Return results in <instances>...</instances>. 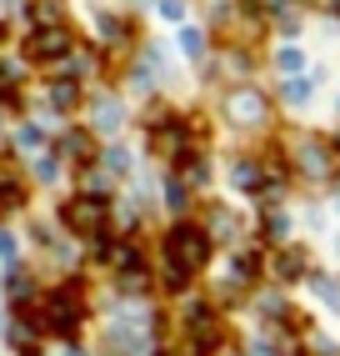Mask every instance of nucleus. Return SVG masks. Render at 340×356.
I'll use <instances>...</instances> for the list:
<instances>
[{
	"label": "nucleus",
	"mask_w": 340,
	"mask_h": 356,
	"mask_svg": "<svg viewBox=\"0 0 340 356\" xmlns=\"http://www.w3.org/2000/svg\"><path fill=\"white\" fill-rule=\"evenodd\" d=\"M60 151H65V156H76V165H85V156H90L95 146H90V136H85V131H70V136L60 140Z\"/></svg>",
	"instance_id": "nucleus-13"
},
{
	"label": "nucleus",
	"mask_w": 340,
	"mask_h": 356,
	"mask_svg": "<svg viewBox=\"0 0 340 356\" xmlns=\"http://www.w3.org/2000/svg\"><path fill=\"white\" fill-rule=\"evenodd\" d=\"M0 176H6V165H0Z\"/></svg>",
	"instance_id": "nucleus-25"
},
{
	"label": "nucleus",
	"mask_w": 340,
	"mask_h": 356,
	"mask_svg": "<svg viewBox=\"0 0 340 356\" xmlns=\"http://www.w3.org/2000/svg\"><path fill=\"white\" fill-rule=\"evenodd\" d=\"M210 236H221V241H226V236H235V216H230L226 206L210 211Z\"/></svg>",
	"instance_id": "nucleus-14"
},
{
	"label": "nucleus",
	"mask_w": 340,
	"mask_h": 356,
	"mask_svg": "<svg viewBox=\"0 0 340 356\" xmlns=\"http://www.w3.org/2000/svg\"><path fill=\"white\" fill-rule=\"evenodd\" d=\"M35 176H40V181H56V176H60V161H56V156H40Z\"/></svg>",
	"instance_id": "nucleus-17"
},
{
	"label": "nucleus",
	"mask_w": 340,
	"mask_h": 356,
	"mask_svg": "<svg viewBox=\"0 0 340 356\" xmlns=\"http://www.w3.org/2000/svg\"><path fill=\"white\" fill-rule=\"evenodd\" d=\"M230 181L240 186V191H255V186H260V165H255V161H246V156H240V161L230 165Z\"/></svg>",
	"instance_id": "nucleus-10"
},
{
	"label": "nucleus",
	"mask_w": 340,
	"mask_h": 356,
	"mask_svg": "<svg viewBox=\"0 0 340 356\" xmlns=\"http://www.w3.org/2000/svg\"><path fill=\"white\" fill-rule=\"evenodd\" d=\"M271 271H275L280 281H300V276H305V251H300V246H285V251L275 256Z\"/></svg>",
	"instance_id": "nucleus-7"
},
{
	"label": "nucleus",
	"mask_w": 340,
	"mask_h": 356,
	"mask_svg": "<svg viewBox=\"0 0 340 356\" xmlns=\"http://www.w3.org/2000/svg\"><path fill=\"white\" fill-rule=\"evenodd\" d=\"M76 101H80V86L76 81H56L51 86V106L56 111H76Z\"/></svg>",
	"instance_id": "nucleus-11"
},
{
	"label": "nucleus",
	"mask_w": 340,
	"mask_h": 356,
	"mask_svg": "<svg viewBox=\"0 0 340 356\" xmlns=\"http://www.w3.org/2000/svg\"><path fill=\"white\" fill-rule=\"evenodd\" d=\"M160 15H170V20H180V15H185V6H180V0H160Z\"/></svg>",
	"instance_id": "nucleus-21"
},
{
	"label": "nucleus",
	"mask_w": 340,
	"mask_h": 356,
	"mask_svg": "<svg viewBox=\"0 0 340 356\" xmlns=\"http://www.w3.org/2000/svg\"><path fill=\"white\" fill-rule=\"evenodd\" d=\"M180 51L201 60V56H205V35H201V31H180Z\"/></svg>",
	"instance_id": "nucleus-15"
},
{
	"label": "nucleus",
	"mask_w": 340,
	"mask_h": 356,
	"mask_svg": "<svg viewBox=\"0 0 340 356\" xmlns=\"http://www.w3.org/2000/svg\"><path fill=\"white\" fill-rule=\"evenodd\" d=\"M275 65H280V70H300V51H280Z\"/></svg>",
	"instance_id": "nucleus-19"
},
{
	"label": "nucleus",
	"mask_w": 340,
	"mask_h": 356,
	"mask_svg": "<svg viewBox=\"0 0 340 356\" xmlns=\"http://www.w3.org/2000/svg\"><path fill=\"white\" fill-rule=\"evenodd\" d=\"M330 171H335V151L325 146V140H305V146H300V176L325 181Z\"/></svg>",
	"instance_id": "nucleus-6"
},
{
	"label": "nucleus",
	"mask_w": 340,
	"mask_h": 356,
	"mask_svg": "<svg viewBox=\"0 0 340 356\" xmlns=\"http://www.w3.org/2000/svg\"><path fill=\"white\" fill-rule=\"evenodd\" d=\"M230 115H246V126H255V121H265V101L255 90H240V96H230Z\"/></svg>",
	"instance_id": "nucleus-8"
},
{
	"label": "nucleus",
	"mask_w": 340,
	"mask_h": 356,
	"mask_svg": "<svg viewBox=\"0 0 340 356\" xmlns=\"http://www.w3.org/2000/svg\"><path fill=\"white\" fill-rule=\"evenodd\" d=\"M31 20L35 26H65V6L60 0H31Z\"/></svg>",
	"instance_id": "nucleus-9"
},
{
	"label": "nucleus",
	"mask_w": 340,
	"mask_h": 356,
	"mask_svg": "<svg viewBox=\"0 0 340 356\" xmlns=\"http://www.w3.org/2000/svg\"><path fill=\"white\" fill-rule=\"evenodd\" d=\"M105 165H110L115 176H126V165H130V161H126V151H105Z\"/></svg>",
	"instance_id": "nucleus-18"
},
{
	"label": "nucleus",
	"mask_w": 340,
	"mask_h": 356,
	"mask_svg": "<svg viewBox=\"0 0 340 356\" xmlns=\"http://www.w3.org/2000/svg\"><path fill=\"white\" fill-rule=\"evenodd\" d=\"M60 221H65V231H76L80 241H101L105 226H110V201L95 196V191L70 196V201H60Z\"/></svg>",
	"instance_id": "nucleus-3"
},
{
	"label": "nucleus",
	"mask_w": 340,
	"mask_h": 356,
	"mask_svg": "<svg viewBox=\"0 0 340 356\" xmlns=\"http://www.w3.org/2000/svg\"><path fill=\"white\" fill-rule=\"evenodd\" d=\"M210 246H215V236H210L205 226H196V221L170 226V231H165V291H185L190 276L205 271Z\"/></svg>",
	"instance_id": "nucleus-1"
},
{
	"label": "nucleus",
	"mask_w": 340,
	"mask_h": 356,
	"mask_svg": "<svg viewBox=\"0 0 340 356\" xmlns=\"http://www.w3.org/2000/svg\"><path fill=\"white\" fill-rule=\"evenodd\" d=\"M221 356H240V351H230V346H221Z\"/></svg>",
	"instance_id": "nucleus-24"
},
{
	"label": "nucleus",
	"mask_w": 340,
	"mask_h": 356,
	"mask_svg": "<svg viewBox=\"0 0 340 356\" xmlns=\"http://www.w3.org/2000/svg\"><path fill=\"white\" fill-rule=\"evenodd\" d=\"M40 140H45V131H40V126H20V136H15V146H26V151H35Z\"/></svg>",
	"instance_id": "nucleus-16"
},
{
	"label": "nucleus",
	"mask_w": 340,
	"mask_h": 356,
	"mask_svg": "<svg viewBox=\"0 0 340 356\" xmlns=\"http://www.w3.org/2000/svg\"><path fill=\"white\" fill-rule=\"evenodd\" d=\"M80 321H85V296H80L76 281H70V286H56L40 301V331H51V337H76Z\"/></svg>",
	"instance_id": "nucleus-2"
},
{
	"label": "nucleus",
	"mask_w": 340,
	"mask_h": 356,
	"mask_svg": "<svg viewBox=\"0 0 340 356\" xmlns=\"http://www.w3.org/2000/svg\"><path fill=\"white\" fill-rule=\"evenodd\" d=\"M95 131H120V101H95Z\"/></svg>",
	"instance_id": "nucleus-12"
},
{
	"label": "nucleus",
	"mask_w": 340,
	"mask_h": 356,
	"mask_svg": "<svg viewBox=\"0 0 340 356\" xmlns=\"http://www.w3.org/2000/svg\"><path fill=\"white\" fill-rule=\"evenodd\" d=\"M180 326H185V346L196 351V356L226 346V326H221V316H215V306H205V301H190L185 316H180Z\"/></svg>",
	"instance_id": "nucleus-4"
},
{
	"label": "nucleus",
	"mask_w": 340,
	"mask_h": 356,
	"mask_svg": "<svg viewBox=\"0 0 340 356\" xmlns=\"http://www.w3.org/2000/svg\"><path fill=\"white\" fill-rule=\"evenodd\" d=\"M15 256V236H0V261H10Z\"/></svg>",
	"instance_id": "nucleus-22"
},
{
	"label": "nucleus",
	"mask_w": 340,
	"mask_h": 356,
	"mask_svg": "<svg viewBox=\"0 0 340 356\" xmlns=\"http://www.w3.org/2000/svg\"><path fill=\"white\" fill-rule=\"evenodd\" d=\"M260 6H271V10H285V6H290V0H260Z\"/></svg>",
	"instance_id": "nucleus-23"
},
{
	"label": "nucleus",
	"mask_w": 340,
	"mask_h": 356,
	"mask_svg": "<svg viewBox=\"0 0 340 356\" xmlns=\"http://www.w3.org/2000/svg\"><path fill=\"white\" fill-rule=\"evenodd\" d=\"M70 45H76V35H70L65 26H35L31 40H26V56L35 65H56V60L70 56Z\"/></svg>",
	"instance_id": "nucleus-5"
},
{
	"label": "nucleus",
	"mask_w": 340,
	"mask_h": 356,
	"mask_svg": "<svg viewBox=\"0 0 340 356\" xmlns=\"http://www.w3.org/2000/svg\"><path fill=\"white\" fill-rule=\"evenodd\" d=\"M285 96H290V101H305V96H310V86H305V81H290V86H285Z\"/></svg>",
	"instance_id": "nucleus-20"
}]
</instances>
